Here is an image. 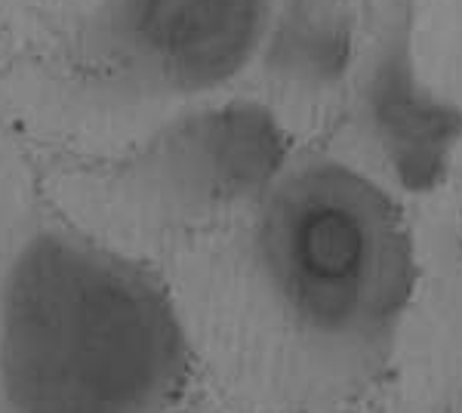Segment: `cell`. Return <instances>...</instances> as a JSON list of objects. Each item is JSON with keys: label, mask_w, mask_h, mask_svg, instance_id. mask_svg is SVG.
Returning <instances> with one entry per match:
<instances>
[{"label": "cell", "mask_w": 462, "mask_h": 413, "mask_svg": "<svg viewBox=\"0 0 462 413\" xmlns=\"http://www.w3.org/2000/svg\"><path fill=\"white\" fill-rule=\"evenodd\" d=\"M191 380L167 281L0 179V413H173Z\"/></svg>", "instance_id": "1"}, {"label": "cell", "mask_w": 462, "mask_h": 413, "mask_svg": "<svg viewBox=\"0 0 462 413\" xmlns=\"http://www.w3.org/2000/svg\"><path fill=\"white\" fill-rule=\"evenodd\" d=\"M274 0H99L71 41V78L102 105H191L256 69Z\"/></svg>", "instance_id": "3"}, {"label": "cell", "mask_w": 462, "mask_h": 413, "mask_svg": "<svg viewBox=\"0 0 462 413\" xmlns=\"http://www.w3.org/2000/svg\"><path fill=\"white\" fill-rule=\"evenodd\" d=\"M367 32V0H274L256 69L293 99H327L352 84Z\"/></svg>", "instance_id": "6"}, {"label": "cell", "mask_w": 462, "mask_h": 413, "mask_svg": "<svg viewBox=\"0 0 462 413\" xmlns=\"http://www.w3.org/2000/svg\"><path fill=\"white\" fill-rule=\"evenodd\" d=\"M296 157L293 133L256 96L173 108L106 176V194L152 229H200L253 207Z\"/></svg>", "instance_id": "4"}, {"label": "cell", "mask_w": 462, "mask_h": 413, "mask_svg": "<svg viewBox=\"0 0 462 413\" xmlns=\"http://www.w3.org/2000/svg\"><path fill=\"white\" fill-rule=\"evenodd\" d=\"M247 216L253 287L290 343L333 377L383 371L420 277L401 194L337 155H296Z\"/></svg>", "instance_id": "2"}, {"label": "cell", "mask_w": 462, "mask_h": 413, "mask_svg": "<svg viewBox=\"0 0 462 413\" xmlns=\"http://www.w3.org/2000/svg\"><path fill=\"white\" fill-rule=\"evenodd\" d=\"M348 87L357 133L379 164V179L401 198L441 189L462 148V105L422 71L404 0L376 13Z\"/></svg>", "instance_id": "5"}]
</instances>
